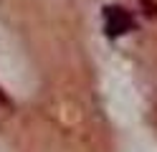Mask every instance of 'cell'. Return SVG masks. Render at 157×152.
Returning <instances> with one entry per match:
<instances>
[{
    "instance_id": "6da1fadb",
    "label": "cell",
    "mask_w": 157,
    "mask_h": 152,
    "mask_svg": "<svg viewBox=\"0 0 157 152\" xmlns=\"http://www.w3.org/2000/svg\"><path fill=\"white\" fill-rule=\"evenodd\" d=\"M101 15H104V30H106V36H109V38L124 36V33H129V30L137 28L132 13H129V10H124V8H119V5H106Z\"/></svg>"
},
{
    "instance_id": "7a4b0ae2",
    "label": "cell",
    "mask_w": 157,
    "mask_h": 152,
    "mask_svg": "<svg viewBox=\"0 0 157 152\" xmlns=\"http://www.w3.org/2000/svg\"><path fill=\"white\" fill-rule=\"evenodd\" d=\"M140 3L147 8V15H152V18H157V3L155 0H140Z\"/></svg>"
}]
</instances>
